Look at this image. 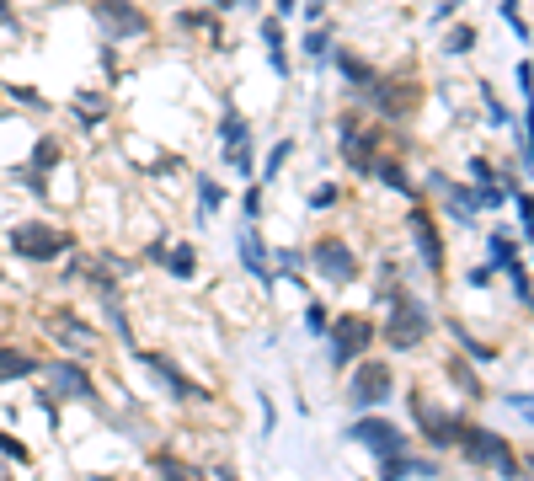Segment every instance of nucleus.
I'll return each mask as SVG.
<instances>
[{"label":"nucleus","mask_w":534,"mask_h":481,"mask_svg":"<svg viewBox=\"0 0 534 481\" xmlns=\"http://www.w3.org/2000/svg\"><path fill=\"white\" fill-rule=\"evenodd\" d=\"M6 252L33 262V268H49V262H65L81 252V236L59 220H43V214H27V220L6 225Z\"/></svg>","instance_id":"1"},{"label":"nucleus","mask_w":534,"mask_h":481,"mask_svg":"<svg viewBox=\"0 0 534 481\" xmlns=\"http://www.w3.org/2000/svg\"><path fill=\"white\" fill-rule=\"evenodd\" d=\"M214 155L230 177H241V182L257 177V118L241 113L235 97H225L214 113Z\"/></svg>","instance_id":"2"},{"label":"nucleus","mask_w":534,"mask_h":481,"mask_svg":"<svg viewBox=\"0 0 534 481\" xmlns=\"http://www.w3.org/2000/svg\"><path fill=\"white\" fill-rule=\"evenodd\" d=\"M86 17L97 27V38L118 43V49H139L155 38V17L145 11V0H86Z\"/></svg>","instance_id":"3"},{"label":"nucleus","mask_w":534,"mask_h":481,"mask_svg":"<svg viewBox=\"0 0 534 481\" xmlns=\"http://www.w3.org/2000/svg\"><path fill=\"white\" fill-rule=\"evenodd\" d=\"M428 332H433V310H428V300H422L417 289L401 284L396 294H385V327H380V337H385L390 353L422 348V343H428Z\"/></svg>","instance_id":"4"},{"label":"nucleus","mask_w":534,"mask_h":481,"mask_svg":"<svg viewBox=\"0 0 534 481\" xmlns=\"http://www.w3.org/2000/svg\"><path fill=\"white\" fill-rule=\"evenodd\" d=\"M353 107H364V113L380 118V123H406L422 107V81L417 75H401V70H380V81L369 91H358Z\"/></svg>","instance_id":"5"},{"label":"nucleus","mask_w":534,"mask_h":481,"mask_svg":"<svg viewBox=\"0 0 534 481\" xmlns=\"http://www.w3.org/2000/svg\"><path fill=\"white\" fill-rule=\"evenodd\" d=\"M305 262H310V273H316L326 289H353L358 278H364V262H358L353 241L337 236V230H321V236H310Z\"/></svg>","instance_id":"6"},{"label":"nucleus","mask_w":534,"mask_h":481,"mask_svg":"<svg viewBox=\"0 0 534 481\" xmlns=\"http://www.w3.org/2000/svg\"><path fill=\"white\" fill-rule=\"evenodd\" d=\"M374 343H380V327H374L364 310H342V316H332V332H326L332 369H353L358 359H369Z\"/></svg>","instance_id":"7"},{"label":"nucleus","mask_w":534,"mask_h":481,"mask_svg":"<svg viewBox=\"0 0 534 481\" xmlns=\"http://www.w3.org/2000/svg\"><path fill=\"white\" fill-rule=\"evenodd\" d=\"M390 396H396V369H390L385 359H358V364L348 369L342 401H348L353 412H380Z\"/></svg>","instance_id":"8"},{"label":"nucleus","mask_w":534,"mask_h":481,"mask_svg":"<svg viewBox=\"0 0 534 481\" xmlns=\"http://www.w3.org/2000/svg\"><path fill=\"white\" fill-rule=\"evenodd\" d=\"M43 391H54L59 401H81V407H102V391L81 359H43Z\"/></svg>","instance_id":"9"},{"label":"nucleus","mask_w":534,"mask_h":481,"mask_svg":"<svg viewBox=\"0 0 534 481\" xmlns=\"http://www.w3.org/2000/svg\"><path fill=\"white\" fill-rule=\"evenodd\" d=\"M348 444H358V449H369L374 460H390V455H406V428H396L390 417H380V412H358L353 423H348V433H342Z\"/></svg>","instance_id":"10"},{"label":"nucleus","mask_w":534,"mask_h":481,"mask_svg":"<svg viewBox=\"0 0 534 481\" xmlns=\"http://www.w3.org/2000/svg\"><path fill=\"white\" fill-rule=\"evenodd\" d=\"M460 449H465V460H470V465H492V471H502V476H524V465L513 460V444L502 439V433L481 428V423H465Z\"/></svg>","instance_id":"11"},{"label":"nucleus","mask_w":534,"mask_h":481,"mask_svg":"<svg viewBox=\"0 0 534 481\" xmlns=\"http://www.w3.org/2000/svg\"><path fill=\"white\" fill-rule=\"evenodd\" d=\"M412 423L422 428V439H428L433 449H460V439H465V417L444 412V407H428L422 391H412Z\"/></svg>","instance_id":"12"},{"label":"nucleus","mask_w":534,"mask_h":481,"mask_svg":"<svg viewBox=\"0 0 534 481\" xmlns=\"http://www.w3.org/2000/svg\"><path fill=\"white\" fill-rule=\"evenodd\" d=\"M225 27H230V22L219 17V11H209L203 0L171 11V33H177V38H198V43H209V49H230V33H225Z\"/></svg>","instance_id":"13"},{"label":"nucleus","mask_w":534,"mask_h":481,"mask_svg":"<svg viewBox=\"0 0 534 481\" xmlns=\"http://www.w3.org/2000/svg\"><path fill=\"white\" fill-rule=\"evenodd\" d=\"M134 359L150 369V375H155V385H161V391H166L171 401H177V407H193V401H209V391H203L198 380H187L182 369L166 359V353H155V348H134Z\"/></svg>","instance_id":"14"},{"label":"nucleus","mask_w":534,"mask_h":481,"mask_svg":"<svg viewBox=\"0 0 534 481\" xmlns=\"http://www.w3.org/2000/svg\"><path fill=\"white\" fill-rule=\"evenodd\" d=\"M406 230H412V246L428 262V273H444V230H438V214L422 198H412V209H406Z\"/></svg>","instance_id":"15"},{"label":"nucleus","mask_w":534,"mask_h":481,"mask_svg":"<svg viewBox=\"0 0 534 481\" xmlns=\"http://www.w3.org/2000/svg\"><path fill=\"white\" fill-rule=\"evenodd\" d=\"M235 257H241L246 278H251V284H257L262 294H273V289H278V273H273V246L262 241V230H257V225H246L241 236H235Z\"/></svg>","instance_id":"16"},{"label":"nucleus","mask_w":534,"mask_h":481,"mask_svg":"<svg viewBox=\"0 0 534 481\" xmlns=\"http://www.w3.org/2000/svg\"><path fill=\"white\" fill-rule=\"evenodd\" d=\"M27 172L33 177H59V172H70V139L65 134H54V129H38L33 139H27Z\"/></svg>","instance_id":"17"},{"label":"nucleus","mask_w":534,"mask_h":481,"mask_svg":"<svg viewBox=\"0 0 534 481\" xmlns=\"http://www.w3.org/2000/svg\"><path fill=\"white\" fill-rule=\"evenodd\" d=\"M257 43L267 54V70L278 75V81H294V54H289V22L273 17V11H262L257 17Z\"/></svg>","instance_id":"18"},{"label":"nucleus","mask_w":534,"mask_h":481,"mask_svg":"<svg viewBox=\"0 0 534 481\" xmlns=\"http://www.w3.org/2000/svg\"><path fill=\"white\" fill-rule=\"evenodd\" d=\"M326 70H337V81L348 86V97H358V91H369L374 81H380V65H374L369 54L348 49V43H337V49H332V65H326Z\"/></svg>","instance_id":"19"},{"label":"nucleus","mask_w":534,"mask_h":481,"mask_svg":"<svg viewBox=\"0 0 534 481\" xmlns=\"http://www.w3.org/2000/svg\"><path fill=\"white\" fill-rule=\"evenodd\" d=\"M65 113H70V123L75 129H86V134H97L107 118H113V91H75V97L65 102Z\"/></svg>","instance_id":"20"},{"label":"nucleus","mask_w":534,"mask_h":481,"mask_svg":"<svg viewBox=\"0 0 534 481\" xmlns=\"http://www.w3.org/2000/svg\"><path fill=\"white\" fill-rule=\"evenodd\" d=\"M342 43V27L337 22H321V27H300V59L310 70H326L332 65V49Z\"/></svg>","instance_id":"21"},{"label":"nucleus","mask_w":534,"mask_h":481,"mask_svg":"<svg viewBox=\"0 0 534 481\" xmlns=\"http://www.w3.org/2000/svg\"><path fill=\"white\" fill-rule=\"evenodd\" d=\"M225 204H230V188H225V182H219L214 172H193V209H198V225L219 220V214H225Z\"/></svg>","instance_id":"22"},{"label":"nucleus","mask_w":534,"mask_h":481,"mask_svg":"<svg viewBox=\"0 0 534 481\" xmlns=\"http://www.w3.org/2000/svg\"><path fill=\"white\" fill-rule=\"evenodd\" d=\"M150 471H155V481H214L209 471H203L198 460H187V455H177V449H150Z\"/></svg>","instance_id":"23"},{"label":"nucleus","mask_w":534,"mask_h":481,"mask_svg":"<svg viewBox=\"0 0 534 481\" xmlns=\"http://www.w3.org/2000/svg\"><path fill=\"white\" fill-rule=\"evenodd\" d=\"M43 375V359L33 348H22V343H0V385H22V380H33Z\"/></svg>","instance_id":"24"},{"label":"nucleus","mask_w":534,"mask_h":481,"mask_svg":"<svg viewBox=\"0 0 534 481\" xmlns=\"http://www.w3.org/2000/svg\"><path fill=\"white\" fill-rule=\"evenodd\" d=\"M374 182H385L390 193H401V198H417V182H412V172H406V155H396L385 145V155L374 161Z\"/></svg>","instance_id":"25"},{"label":"nucleus","mask_w":534,"mask_h":481,"mask_svg":"<svg viewBox=\"0 0 534 481\" xmlns=\"http://www.w3.org/2000/svg\"><path fill=\"white\" fill-rule=\"evenodd\" d=\"M294 155H300V139H294V134H278L273 145L262 150V166H257V177L267 182V188H273V182L289 172V161H294Z\"/></svg>","instance_id":"26"},{"label":"nucleus","mask_w":534,"mask_h":481,"mask_svg":"<svg viewBox=\"0 0 534 481\" xmlns=\"http://www.w3.org/2000/svg\"><path fill=\"white\" fill-rule=\"evenodd\" d=\"M171 284H193L198 278V241L187 236H171V252H166V268H161Z\"/></svg>","instance_id":"27"},{"label":"nucleus","mask_w":534,"mask_h":481,"mask_svg":"<svg viewBox=\"0 0 534 481\" xmlns=\"http://www.w3.org/2000/svg\"><path fill=\"white\" fill-rule=\"evenodd\" d=\"M0 102H22L27 113H54V102L43 97L38 86H17V81H6V75H0Z\"/></svg>","instance_id":"28"},{"label":"nucleus","mask_w":534,"mask_h":481,"mask_svg":"<svg viewBox=\"0 0 534 481\" xmlns=\"http://www.w3.org/2000/svg\"><path fill=\"white\" fill-rule=\"evenodd\" d=\"M342 198H348L342 182H316L310 198H305V209H310V214H332V209H342Z\"/></svg>","instance_id":"29"},{"label":"nucleus","mask_w":534,"mask_h":481,"mask_svg":"<svg viewBox=\"0 0 534 481\" xmlns=\"http://www.w3.org/2000/svg\"><path fill=\"white\" fill-rule=\"evenodd\" d=\"M97 59H102V86L118 91L123 86V49L118 43H97Z\"/></svg>","instance_id":"30"},{"label":"nucleus","mask_w":534,"mask_h":481,"mask_svg":"<svg viewBox=\"0 0 534 481\" xmlns=\"http://www.w3.org/2000/svg\"><path fill=\"white\" fill-rule=\"evenodd\" d=\"M241 214H246V225H262V214H267V182H262V177H251V182H246Z\"/></svg>","instance_id":"31"},{"label":"nucleus","mask_w":534,"mask_h":481,"mask_svg":"<svg viewBox=\"0 0 534 481\" xmlns=\"http://www.w3.org/2000/svg\"><path fill=\"white\" fill-rule=\"evenodd\" d=\"M438 49H444L449 59H460V54H470V49H476V27H470V22H454V27H449V33H444V43H438Z\"/></svg>","instance_id":"32"},{"label":"nucleus","mask_w":534,"mask_h":481,"mask_svg":"<svg viewBox=\"0 0 534 481\" xmlns=\"http://www.w3.org/2000/svg\"><path fill=\"white\" fill-rule=\"evenodd\" d=\"M300 321H305V337H326V332H332V310H326V300H305Z\"/></svg>","instance_id":"33"},{"label":"nucleus","mask_w":534,"mask_h":481,"mask_svg":"<svg viewBox=\"0 0 534 481\" xmlns=\"http://www.w3.org/2000/svg\"><path fill=\"white\" fill-rule=\"evenodd\" d=\"M486 246H492V262H497V268H508V262H518V236H513V230H492V236H486Z\"/></svg>","instance_id":"34"},{"label":"nucleus","mask_w":534,"mask_h":481,"mask_svg":"<svg viewBox=\"0 0 534 481\" xmlns=\"http://www.w3.org/2000/svg\"><path fill=\"white\" fill-rule=\"evenodd\" d=\"M502 273H508V284H513V294H518V300H524V305H534V284H529L524 262H508V268H502Z\"/></svg>","instance_id":"35"},{"label":"nucleus","mask_w":534,"mask_h":481,"mask_svg":"<svg viewBox=\"0 0 534 481\" xmlns=\"http://www.w3.org/2000/svg\"><path fill=\"white\" fill-rule=\"evenodd\" d=\"M0 455H6L11 465H33V449H27L17 433H0Z\"/></svg>","instance_id":"36"},{"label":"nucleus","mask_w":534,"mask_h":481,"mask_svg":"<svg viewBox=\"0 0 534 481\" xmlns=\"http://www.w3.org/2000/svg\"><path fill=\"white\" fill-rule=\"evenodd\" d=\"M326 11H332V0H300V27H321Z\"/></svg>","instance_id":"37"},{"label":"nucleus","mask_w":534,"mask_h":481,"mask_svg":"<svg viewBox=\"0 0 534 481\" xmlns=\"http://www.w3.org/2000/svg\"><path fill=\"white\" fill-rule=\"evenodd\" d=\"M449 369H454V385H460V391L481 396V380H476V369H465V364H449Z\"/></svg>","instance_id":"38"},{"label":"nucleus","mask_w":534,"mask_h":481,"mask_svg":"<svg viewBox=\"0 0 534 481\" xmlns=\"http://www.w3.org/2000/svg\"><path fill=\"white\" fill-rule=\"evenodd\" d=\"M267 6H273V17H300V0H267Z\"/></svg>","instance_id":"39"},{"label":"nucleus","mask_w":534,"mask_h":481,"mask_svg":"<svg viewBox=\"0 0 534 481\" xmlns=\"http://www.w3.org/2000/svg\"><path fill=\"white\" fill-rule=\"evenodd\" d=\"M203 6H209V11H219V17H235V11H241V6H235V0H203Z\"/></svg>","instance_id":"40"},{"label":"nucleus","mask_w":534,"mask_h":481,"mask_svg":"<svg viewBox=\"0 0 534 481\" xmlns=\"http://www.w3.org/2000/svg\"><path fill=\"white\" fill-rule=\"evenodd\" d=\"M235 6H241L246 17H262V0H235Z\"/></svg>","instance_id":"41"},{"label":"nucleus","mask_w":534,"mask_h":481,"mask_svg":"<svg viewBox=\"0 0 534 481\" xmlns=\"http://www.w3.org/2000/svg\"><path fill=\"white\" fill-rule=\"evenodd\" d=\"M209 476H214V481H241V476H235V471H230V465H214V471H209Z\"/></svg>","instance_id":"42"},{"label":"nucleus","mask_w":534,"mask_h":481,"mask_svg":"<svg viewBox=\"0 0 534 481\" xmlns=\"http://www.w3.org/2000/svg\"><path fill=\"white\" fill-rule=\"evenodd\" d=\"M86 481H129V476H113V471H91Z\"/></svg>","instance_id":"43"},{"label":"nucleus","mask_w":534,"mask_h":481,"mask_svg":"<svg viewBox=\"0 0 534 481\" xmlns=\"http://www.w3.org/2000/svg\"><path fill=\"white\" fill-rule=\"evenodd\" d=\"M0 284H11V278H6V268H0Z\"/></svg>","instance_id":"44"}]
</instances>
